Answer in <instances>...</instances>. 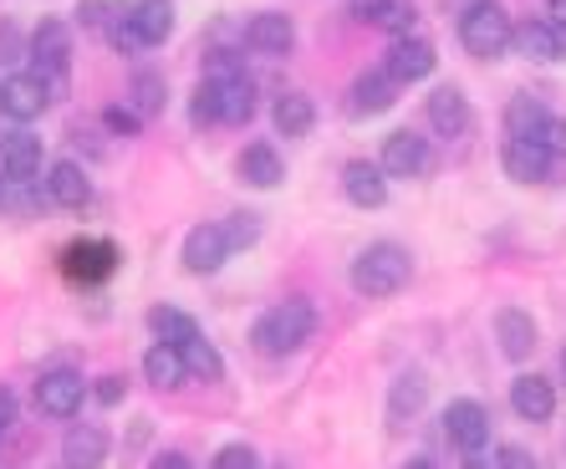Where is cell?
Returning <instances> with one entry per match:
<instances>
[{"label":"cell","mask_w":566,"mask_h":469,"mask_svg":"<svg viewBox=\"0 0 566 469\" xmlns=\"http://www.w3.org/2000/svg\"><path fill=\"white\" fill-rule=\"evenodd\" d=\"M312 332H316V306L306 296H291L255 322L251 342H255V352H265V357H286V352H296L302 342H312Z\"/></svg>","instance_id":"1"},{"label":"cell","mask_w":566,"mask_h":469,"mask_svg":"<svg viewBox=\"0 0 566 469\" xmlns=\"http://www.w3.org/2000/svg\"><path fill=\"white\" fill-rule=\"evenodd\" d=\"M409 286V250L394 246V240H378V246L357 250L353 261V291L357 296H394V291Z\"/></svg>","instance_id":"2"},{"label":"cell","mask_w":566,"mask_h":469,"mask_svg":"<svg viewBox=\"0 0 566 469\" xmlns=\"http://www.w3.org/2000/svg\"><path fill=\"white\" fill-rule=\"evenodd\" d=\"M511 37H515L511 15L495 0H474L470 11L460 15V46L470 56H480V62H495V56L511 52Z\"/></svg>","instance_id":"3"},{"label":"cell","mask_w":566,"mask_h":469,"mask_svg":"<svg viewBox=\"0 0 566 469\" xmlns=\"http://www.w3.org/2000/svg\"><path fill=\"white\" fill-rule=\"evenodd\" d=\"M27 56H31V77H41L56 97L62 82H66V56H72V31H66V21L46 15V21L31 31V52Z\"/></svg>","instance_id":"4"},{"label":"cell","mask_w":566,"mask_h":469,"mask_svg":"<svg viewBox=\"0 0 566 469\" xmlns=\"http://www.w3.org/2000/svg\"><path fill=\"white\" fill-rule=\"evenodd\" d=\"M388 179H423V174L434 169V148H429V138H419V133H388L382 138V164H378Z\"/></svg>","instance_id":"5"},{"label":"cell","mask_w":566,"mask_h":469,"mask_svg":"<svg viewBox=\"0 0 566 469\" xmlns=\"http://www.w3.org/2000/svg\"><path fill=\"white\" fill-rule=\"evenodd\" d=\"M62 271L82 286H93V281H107V275L118 271V246L113 240H72L62 250Z\"/></svg>","instance_id":"6"},{"label":"cell","mask_w":566,"mask_h":469,"mask_svg":"<svg viewBox=\"0 0 566 469\" xmlns=\"http://www.w3.org/2000/svg\"><path fill=\"white\" fill-rule=\"evenodd\" d=\"M82 398H87V383L72 367H52V373L36 378V408L46 418H72L82 408Z\"/></svg>","instance_id":"7"},{"label":"cell","mask_w":566,"mask_h":469,"mask_svg":"<svg viewBox=\"0 0 566 469\" xmlns=\"http://www.w3.org/2000/svg\"><path fill=\"white\" fill-rule=\"evenodd\" d=\"M444 439L454 444V449H464V455H480V449L490 444L485 404H474V398H454V404L444 408Z\"/></svg>","instance_id":"8"},{"label":"cell","mask_w":566,"mask_h":469,"mask_svg":"<svg viewBox=\"0 0 566 469\" xmlns=\"http://www.w3.org/2000/svg\"><path fill=\"white\" fill-rule=\"evenodd\" d=\"M439 66V56H434V46L423 37H398V41H388V62H382V72L398 82V87H413V82H423L429 72Z\"/></svg>","instance_id":"9"},{"label":"cell","mask_w":566,"mask_h":469,"mask_svg":"<svg viewBox=\"0 0 566 469\" xmlns=\"http://www.w3.org/2000/svg\"><path fill=\"white\" fill-rule=\"evenodd\" d=\"M46 107H52V87L41 77H31V72H15V77L0 82V113L15 117V123H31Z\"/></svg>","instance_id":"10"},{"label":"cell","mask_w":566,"mask_h":469,"mask_svg":"<svg viewBox=\"0 0 566 469\" xmlns=\"http://www.w3.org/2000/svg\"><path fill=\"white\" fill-rule=\"evenodd\" d=\"M511 46L521 56H531V62H562V56H566V31L552 27L546 15H526V21L515 27Z\"/></svg>","instance_id":"11"},{"label":"cell","mask_w":566,"mask_h":469,"mask_svg":"<svg viewBox=\"0 0 566 469\" xmlns=\"http://www.w3.org/2000/svg\"><path fill=\"white\" fill-rule=\"evenodd\" d=\"M41 174V138L15 128L0 138V184H27Z\"/></svg>","instance_id":"12"},{"label":"cell","mask_w":566,"mask_h":469,"mask_svg":"<svg viewBox=\"0 0 566 469\" xmlns=\"http://www.w3.org/2000/svg\"><path fill=\"white\" fill-rule=\"evenodd\" d=\"M245 46L261 56H286L296 46V27H291V15L281 11H261L245 21Z\"/></svg>","instance_id":"13"},{"label":"cell","mask_w":566,"mask_h":469,"mask_svg":"<svg viewBox=\"0 0 566 469\" xmlns=\"http://www.w3.org/2000/svg\"><path fill=\"white\" fill-rule=\"evenodd\" d=\"M224 261H230V240H224L220 225H195V230L185 234V265L195 275L220 271Z\"/></svg>","instance_id":"14"},{"label":"cell","mask_w":566,"mask_h":469,"mask_svg":"<svg viewBox=\"0 0 566 469\" xmlns=\"http://www.w3.org/2000/svg\"><path fill=\"white\" fill-rule=\"evenodd\" d=\"M501 164L515 184H541V179H552V169H556V158L541 144H526V138H505Z\"/></svg>","instance_id":"15"},{"label":"cell","mask_w":566,"mask_h":469,"mask_svg":"<svg viewBox=\"0 0 566 469\" xmlns=\"http://www.w3.org/2000/svg\"><path fill=\"white\" fill-rule=\"evenodd\" d=\"M343 195L353 199L357 209H382L388 205V174H382L378 164H368V158H353L343 169Z\"/></svg>","instance_id":"16"},{"label":"cell","mask_w":566,"mask_h":469,"mask_svg":"<svg viewBox=\"0 0 566 469\" xmlns=\"http://www.w3.org/2000/svg\"><path fill=\"white\" fill-rule=\"evenodd\" d=\"M429 128L439 138H464L470 133V97L460 87H434L429 92Z\"/></svg>","instance_id":"17"},{"label":"cell","mask_w":566,"mask_h":469,"mask_svg":"<svg viewBox=\"0 0 566 469\" xmlns=\"http://www.w3.org/2000/svg\"><path fill=\"white\" fill-rule=\"evenodd\" d=\"M107 429L103 424H77V429H66V439H62V465L66 469H103V459H107Z\"/></svg>","instance_id":"18"},{"label":"cell","mask_w":566,"mask_h":469,"mask_svg":"<svg viewBox=\"0 0 566 469\" xmlns=\"http://www.w3.org/2000/svg\"><path fill=\"white\" fill-rule=\"evenodd\" d=\"M214 87V113L220 123H251L255 113V82L245 72H230V77H210Z\"/></svg>","instance_id":"19"},{"label":"cell","mask_w":566,"mask_h":469,"mask_svg":"<svg viewBox=\"0 0 566 469\" xmlns=\"http://www.w3.org/2000/svg\"><path fill=\"white\" fill-rule=\"evenodd\" d=\"M511 408L526 424H546V418L556 414V388L541 373H521V378L511 383Z\"/></svg>","instance_id":"20"},{"label":"cell","mask_w":566,"mask_h":469,"mask_svg":"<svg viewBox=\"0 0 566 469\" xmlns=\"http://www.w3.org/2000/svg\"><path fill=\"white\" fill-rule=\"evenodd\" d=\"M128 31L138 37V46H158L174 31V0H133L128 6Z\"/></svg>","instance_id":"21"},{"label":"cell","mask_w":566,"mask_h":469,"mask_svg":"<svg viewBox=\"0 0 566 469\" xmlns=\"http://www.w3.org/2000/svg\"><path fill=\"white\" fill-rule=\"evenodd\" d=\"M495 342H501V352L511 363H526L531 352H536V322H531V312L505 306V312L495 316Z\"/></svg>","instance_id":"22"},{"label":"cell","mask_w":566,"mask_h":469,"mask_svg":"<svg viewBox=\"0 0 566 469\" xmlns=\"http://www.w3.org/2000/svg\"><path fill=\"white\" fill-rule=\"evenodd\" d=\"M398 82L388 77V72H363V77L353 82V117H378V113H388V107L398 103Z\"/></svg>","instance_id":"23"},{"label":"cell","mask_w":566,"mask_h":469,"mask_svg":"<svg viewBox=\"0 0 566 469\" xmlns=\"http://www.w3.org/2000/svg\"><path fill=\"white\" fill-rule=\"evenodd\" d=\"M46 199L62 209H82L87 199H93V184H87V174H82V164H72V158H62V164H52L46 169Z\"/></svg>","instance_id":"24"},{"label":"cell","mask_w":566,"mask_h":469,"mask_svg":"<svg viewBox=\"0 0 566 469\" xmlns=\"http://www.w3.org/2000/svg\"><path fill=\"white\" fill-rule=\"evenodd\" d=\"M271 123H276L281 138H306L316 128V103L306 92H281L276 107H271Z\"/></svg>","instance_id":"25"},{"label":"cell","mask_w":566,"mask_h":469,"mask_svg":"<svg viewBox=\"0 0 566 469\" xmlns=\"http://www.w3.org/2000/svg\"><path fill=\"white\" fill-rule=\"evenodd\" d=\"M240 179L251 184V189H276L281 179H286V164H281V154L271 144H251L245 154H240Z\"/></svg>","instance_id":"26"},{"label":"cell","mask_w":566,"mask_h":469,"mask_svg":"<svg viewBox=\"0 0 566 469\" xmlns=\"http://www.w3.org/2000/svg\"><path fill=\"white\" fill-rule=\"evenodd\" d=\"M144 378L154 383L158 393L179 388V383L189 378V373H185V352H179V347H169V342H154V347L144 352Z\"/></svg>","instance_id":"27"},{"label":"cell","mask_w":566,"mask_h":469,"mask_svg":"<svg viewBox=\"0 0 566 469\" xmlns=\"http://www.w3.org/2000/svg\"><path fill=\"white\" fill-rule=\"evenodd\" d=\"M423 398H429V383H423V373H403V378L388 388V418H394V424L413 418L423 408Z\"/></svg>","instance_id":"28"},{"label":"cell","mask_w":566,"mask_h":469,"mask_svg":"<svg viewBox=\"0 0 566 469\" xmlns=\"http://www.w3.org/2000/svg\"><path fill=\"white\" fill-rule=\"evenodd\" d=\"M148 326H154L158 342H169V347H189V342L199 337L195 316H185L179 306H154V312H148Z\"/></svg>","instance_id":"29"},{"label":"cell","mask_w":566,"mask_h":469,"mask_svg":"<svg viewBox=\"0 0 566 469\" xmlns=\"http://www.w3.org/2000/svg\"><path fill=\"white\" fill-rule=\"evenodd\" d=\"M541 123H546V107L531 97V92H521V97H511V107H505V138H536Z\"/></svg>","instance_id":"30"},{"label":"cell","mask_w":566,"mask_h":469,"mask_svg":"<svg viewBox=\"0 0 566 469\" xmlns=\"http://www.w3.org/2000/svg\"><path fill=\"white\" fill-rule=\"evenodd\" d=\"M368 27H378V31H388V37H409L413 31V0H378L368 15H363Z\"/></svg>","instance_id":"31"},{"label":"cell","mask_w":566,"mask_h":469,"mask_svg":"<svg viewBox=\"0 0 566 469\" xmlns=\"http://www.w3.org/2000/svg\"><path fill=\"white\" fill-rule=\"evenodd\" d=\"M179 352H185V373H195V378H205V383H220L224 378L220 352H214L205 337H195L189 347H179Z\"/></svg>","instance_id":"32"},{"label":"cell","mask_w":566,"mask_h":469,"mask_svg":"<svg viewBox=\"0 0 566 469\" xmlns=\"http://www.w3.org/2000/svg\"><path fill=\"white\" fill-rule=\"evenodd\" d=\"M164 97H169V87H164L158 72H138V77H133V113L138 117L164 113Z\"/></svg>","instance_id":"33"},{"label":"cell","mask_w":566,"mask_h":469,"mask_svg":"<svg viewBox=\"0 0 566 469\" xmlns=\"http://www.w3.org/2000/svg\"><path fill=\"white\" fill-rule=\"evenodd\" d=\"M224 230V240H230V250H245V246H255L261 240V215H230V225H220Z\"/></svg>","instance_id":"34"},{"label":"cell","mask_w":566,"mask_h":469,"mask_svg":"<svg viewBox=\"0 0 566 469\" xmlns=\"http://www.w3.org/2000/svg\"><path fill=\"white\" fill-rule=\"evenodd\" d=\"M531 144H541L552 158H566V117H556V113H546V123H541V133L531 138Z\"/></svg>","instance_id":"35"},{"label":"cell","mask_w":566,"mask_h":469,"mask_svg":"<svg viewBox=\"0 0 566 469\" xmlns=\"http://www.w3.org/2000/svg\"><path fill=\"white\" fill-rule=\"evenodd\" d=\"M82 27H93V31H107L113 21L123 15V6H113V0H82Z\"/></svg>","instance_id":"36"},{"label":"cell","mask_w":566,"mask_h":469,"mask_svg":"<svg viewBox=\"0 0 566 469\" xmlns=\"http://www.w3.org/2000/svg\"><path fill=\"white\" fill-rule=\"evenodd\" d=\"M210 469H261V459H255L251 444H224Z\"/></svg>","instance_id":"37"},{"label":"cell","mask_w":566,"mask_h":469,"mask_svg":"<svg viewBox=\"0 0 566 469\" xmlns=\"http://www.w3.org/2000/svg\"><path fill=\"white\" fill-rule=\"evenodd\" d=\"M189 117H195L199 128H210V123H220V113H214V87H210V82H199V87H195V103H189Z\"/></svg>","instance_id":"38"},{"label":"cell","mask_w":566,"mask_h":469,"mask_svg":"<svg viewBox=\"0 0 566 469\" xmlns=\"http://www.w3.org/2000/svg\"><path fill=\"white\" fill-rule=\"evenodd\" d=\"M495 469H541V459L531 449H521V444H505L501 455H495Z\"/></svg>","instance_id":"39"},{"label":"cell","mask_w":566,"mask_h":469,"mask_svg":"<svg viewBox=\"0 0 566 469\" xmlns=\"http://www.w3.org/2000/svg\"><path fill=\"white\" fill-rule=\"evenodd\" d=\"M103 117H107V128L123 133V138H133V133H138V123H144V117L133 113V107H107Z\"/></svg>","instance_id":"40"},{"label":"cell","mask_w":566,"mask_h":469,"mask_svg":"<svg viewBox=\"0 0 566 469\" xmlns=\"http://www.w3.org/2000/svg\"><path fill=\"white\" fill-rule=\"evenodd\" d=\"M123 393H128V378H118V373H107V378H97V404H123Z\"/></svg>","instance_id":"41"},{"label":"cell","mask_w":566,"mask_h":469,"mask_svg":"<svg viewBox=\"0 0 566 469\" xmlns=\"http://www.w3.org/2000/svg\"><path fill=\"white\" fill-rule=\"evenodd\" d=\"M15 424V398L6 388H0V439H6V429Z\"/></svg>","instance_id":"42"},{"label":"cell","mask_w":566,"mask_h":469,"mask_svg":"<svg viewBox=\"0 0 566 469\" xmlns=\"http://www.w3.org/2000/svg\"><path fill=\"white\" fill-rule=\"evenodd\" d=\"M546 21L566 31V0H546Z\"/></svg>","instance_id":"43"},{"label":"cell","mask_w":566,"mask_h":469,"mask_svg":"<svg viewBox=\"0 0 566 469\" xmlns=\"http://www.w3.org/2000/svg\"><path fill=\"white\" fill-rule=\"evenodd\" d=\"M154 469H189V459H185V455H158Z\"/></svg>","instance_id":"44"},{"label":"cell","mask_w":566,"mask_h":469,"mask_svg":"<svg viewBox=\"0 0 566 469\" xmlns=\"http://www.w3.org/2000/svg\"><path fill=\"white\" fill-rule=\"evenodd\" d=\"M464 469H495V459L480 449V455H464Z\"/></svg>","instance_id":"45"},{"label":"cell","mask_w":566,"mask_h":469,"mask_svg":"<svg viewBox=\"0 0 566 469\" xmlns=\"http://www.w3.org/2000/svg\"><path fill=\"white\" fill-rule=\"evenodd\" d=\"M403 469H434V459H429V455H413V459H409V465H403Z\"/></svg>","instance_id":"46"},{"label":"cell","mask_w":566,"mask_h":469,"mask_svg":"<svg viewBox=\"0 0 566 469\" xmlns=\"http://www.w3.org/2000/svg\"><path fill=\"white\" fill-rule=\"evenodd\" d=\"M373 6H378V0H353V15H368Z\"/></svg>","instance_id":"47"},{"label":"cell","mask_w":566,"mask_h":469,"mask_svg":"<svg viewBox=\"0 0 566 469\" xmlns=\"http://www.w3.org/2000/svg\"><path fill=\"white\" fill-rule=\"evenodd\" d=\"M562 363H566V357H562Z\"/></svg>","instance_id":"48"}]
</instances>
